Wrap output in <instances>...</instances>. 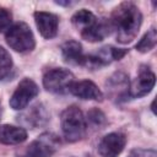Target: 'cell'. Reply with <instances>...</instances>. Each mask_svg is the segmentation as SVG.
Returning a JSON list of instances; mask_svg holds the SVG:
<instances>
[{
    "label": "cell",
    "instance_id": "cell-1",
    "mask_svg": "<svg viewBox=\"0 0 157 157\" xmlns=\"http://www.w3.org/2000/svg\"><path fill=\"white\" fill-rule=\"evenodd\" d=\"M109 22L115 31L117 40L121 44H128L136 38L141 27L142 15L136 5L125 1L113 10Z\"/></svg>",
    "mask_w": 157,
    "mask_h": 157
},
{
    "label": "cell",
    "instance_id": "cell-2",
    "mask_svg": "<svg viewBox=\"0 0 157 157\" xmlns=\"http://www.w3.org/2000/svg\"><path fill=\"white\" fill-rule=\"evenodd\" d=\"M60 124H61V130L66 141L76 142L85 136L87 123L82 110L78 107L76 105L67 107L61 113Z\"/></svg>",
    "mask_w": 157,
    "mask_h": 157
},
{
    "label": "cell",
    "instance_id": "cell-3",
    "mask_svg": "<svg viewBox=\"0 0 157 157\" xmlns=\"http://www.w3.org/2000/svg\"><path fill=\"white\" fill-rule=\"evenodd\" d=\"M6 43L11 49L18 53H26L34 49L36 40L29 26L25 22H16L10 26L5 34Z\"/></svg>",
    "mask_w": 157,
    "mask_h": 157
},
{
    "label": "cell",
    "instance_id": "cell-4",
    "mask_svg": "<svg viewBox=\"0 0 157 157\" xmlns=\"http://www.w3.org/2000/svg\"><path fill=\"white\" fill-rule=\"evenodd\" d=\"M60 145L58 136L50 132H44L33 140L18 157H52Z\"/></svg>",
    "mask_w": 157,
    "mask_h": 157
},
{
    "label": "cell",
    "instance_id": "cell-5",
    "mask_svg": "<svg viewBox=\"0 0 157 157\" xmlns=\"http://www.w3.org/2000/svg\"><path fill=\"white\" fill-rule=\"evenodd\" d=\"M74 81L75 80L72 72L63 67L50 69L43 76L44 88L52 93H58V94L69 92V88Z\"/></svg>",
    "mask_w": 157,
    "mask_h": 157
},
{
    "label": "cell",
    "instance_id": "cell-6",
    "mask_svg": "<svg viewBox=\"0 0 157 157\" xmlns=\"http://www.w3.org/2000/svg\"><path fill=\"white\" fill-rule=\"evenodd\" d=\"M38 94V86L31 78H23L10 98V107L15 110H22Z\"/></svg>",
    "mask_w": 157,
    "mask_h": 157
},
{
    "label": "cell",
    "instance_id": "cell-7",
    "mask_svg": "<svg viewBox=\"0 0 157 157\" xmlns=\"http://www.w3.org/2000/svg\"><path fill=\"white\" fill-rule=\"evenodd\" d=\"M156 82L155 74L147 67L141 66L137 77L129 85V96L132 98H140L151 92Z\"/></svg>",
    "mask_w": 157,
    "mask_h": 157
},
{
    "label": "cell",
    "instance_id": "cell-8",
    "mask_svg": "<svg viewBox=\"0 0 157 157\" xmlns=\"http://www.w3.org/2000/svg\"><path fill=\"white\" fill-rule=\"evenodd\" d=\"M126 137L121 132L107 134L98 144V153L101 157H118L124 150Z\"/></svg>",
    "mask_w": 157,
    "mask_h": 157
},
{
    "label": "cell",
    "instance_id": "cell-9",
    "mask_svg": "<svg viewBox=\"0 0 157 157\" xmlns=\"http://www.w3.org/2000/svg\"><path fill=\"white\" fill-rule=\"evenodd\" d=\"M34 21L42 37L50 39L56 36L59 26V18L56 15L45 11H37L34 12Z\"/></svg>",
    "mask_w": 157,
    "mask_h": 157
},
{
    "label": "cell",
    "instance_id": "cell-10",
    "mask_svg": "<svg viewBox=\"0 0 157 157\" xmlns=\"http://www.w3.org/2000/svg\"><path fill=\"white\" fill-rule=\"evenodd\" d=\"M69 92L80 99H92V101L103 99L102 91L98 88V86L94 82L90 80L74 81L69 88Z\"/></svg>",
    "mask_w": 157,
    "mask_h": 157
},
{
    "label": "cell",
    "instance_id": "cell-11",
    "mask_svg": "<svg viewBox=\"0 0 157 157\" xmlns=\"http://www.w3.org/2000/svg\"><path fill=\"white\" fill-rule=\"evenodd\" d=\"M61 54L66 63L72 65H85L86 55L83 54L82 45L76 40H67L61 45Z\"/></svg>",
    "mask_w": 157,
    "mask_h": 157
},
{
    "label": "cell",
    "instance_id": "cell-12",
    "mask_svg": "<svg viewBox=\"0 0 157 157\" xmlns=\"http://www.w3.org/2000/svg\"><path fill=\"white\" fill-rule=\"evenodd\" d=\"M27 131L23 128L9 124L0 125V142L4 145H18L26 141Z\"/></svg>",
    "mask_w": 157,
    "mask_h": 157
},
{
    "label": "cell",
    "instance_id": "cell-13",
    "mask_svg": "<svg viewBox=\"0 0 157 157\" xmlns=\"http://www.w3.org/2000/svg\"><path fill=\"white\" fill-rule=\"evenodd\" d=\"M107 87L114 98L129 96V80L124 72H115L107 81Z\"/></svg>",
    "mask_w": 157,
    "mask_h": 157
},
{
    "label": "cell",
    "instance_id": "cell-14",
    "mask_svg": "<svg viewBox=\"0 0 157 157\" xmlns=\"http://www.w3.org/2000/svg\"><path fill=\"white\" fill-rule=\"evenodd\" d=\"M112 25L109 21H98L90 27L88 29L81 32V37L88 42H99L103 40L105 36H108L112 31Z\"/></svg>",
    "mask_w": 157,
    "mask_h": 157
},
{
    "label": "cell",
    "instance_id": "cell-15",
    "mask_svg": "<svg viewBox=\"0 0 157 157\" xmlns=\"http://www.w3.org/2000/svg\"><path fill=\"white\" fill-rule=\"evenodd\" d=\"M48 119H49V115L47 114V110L39 103L33 105V107H31V109L22 115V120L27 125H31V126L43 125V124H45L48 121Z\"/></svg>",
    "mask_w": 157,
    "mask_h": 157
},
{
    "label": "cell",
    "instance_id": "cell-16",
    "mask_svg": "<svg viewBox=\"0 0 157 157\" xmlns=\"http://www.w3.org/2000/svg\"><path fill=\"white\" fill-rule=\"evenodd\" d=\"M97 20H98V18H97L91 11H88V10H86V9L78 10V11L75 12L74 16L71 17L72 25L77 28V31H80V33L83 32V31H86V29H88L90 27H92V26L97 22Z\"/></svg>",
    "mask_w": 157,
    "mask_h": 157
},
{
    "label": "cell",
    "instance_id": "cell-17",
    "mask_svg": "<svg viewBox=\"0 0 157 157\" xmlns=\"http://www.w3.org/2000/svg\"><path fill=\"white\" fill-rule=\"evenodd\" d=\"M156 43H157V31L156 28L152 27L147 33H145V36L140 39V42L136 44L135 48L141 53H147L155 48Z\"/></svg>",
    "mask_w": 157,
    "mask_h": 157
},
{
    "label": "cell",
    "instance_id": "cell-18",
    "mask_svg": "<svg viewBox=\"0 0 157 157\" xmlns=\"http://www.w3.org/2000/svg\"><path fill=\"white\" fill-rule=\"evenodd\" d=\"M12 59L9 52L0 45V81H4L10 76L12 70Z\"/></svg>",
    "mask_w": 157,
    "mask_h": 157
},
{
    "label": "cell",
    "instance_id": "cell-19",
    "mask_svg": "<svg viewBox=\"0 0 157 157\" xmlns=\"http://www.w3.org/2000/svg\"><path fill=\"white\" fill-rule=\"evenodd\" d=\"M87 120L90 121V124H92L93 126L101 129L105 123H107V119H105V115L97 108H93L88 112L87 114Z\"/></svg>",
    "mask_w": 157,
    "mask_h": 157
},
{
    "label": "cell",
    "instance_id": "cell-20",
    "mask_svg": "<svg viewBox=\"0 0 157 157\" xmlns=\"http://www.w3.org/2000/svg\"><path fill=\"white\" fill-rule=\"evenodd\" d=\"M11 22H12L11 12L5 7H0V31L7 29L11 26Z\"/></svg>",
    "mask_w": 157,
    "mask_h": 157
},
{
    "label": "cell",
    "instance_id": "cell-21",
    "mask_svg": "<svg viewBox=\"0 0 157 157\" xmlns=\"http://www.w3.org/2000/svg\"><path fill=\"white\" fill-rule=\"evenodd\" d=\"M128 157H157V152L155 150H145V148H134L129 152Z\"/></svg>",
    "mask_w": 157,
    "mask_h": 157
}]
</instances>
